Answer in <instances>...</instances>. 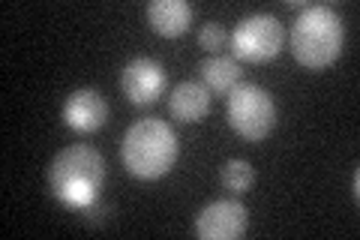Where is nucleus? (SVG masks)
<instances>
[{"label": "nucleus", "instance_id": "nucleus-1", "mask_svg": "<svg viewBox=\"0 0 360 240\" xmlns=\"http://www.w3.org/2000/svg\"><path fill=\"white\" fill-rule=\"evenodd\" d=\"M105 184V159L87 144L63 147L49 163V187L63 208L82 213L94 204Z\"/></svg>", "mask_w": 360, "mask_h": 240}, {"label": "nucleus", "instance_id": "nucleus-2", "mask_svg": "<svg viewBox=\"0 0 360 240\" xmlns=\"http://www.w3.org/2000/svg\"><path fill=\"white\" fill-rule=\"evenodd\" d=\"M345 42L342 18L333 6L312 4L303 6L288 33V49L295 61L307 70H328L340 61Z\"/></svg>", "mask_w": 360, "mask_h": 240}, {"label": "nucleus", "instance_id": "nucleus-3", "mask_svg": "<svg viewBox=\"0 0 360 240\" xmlns=\"http://www.w3.org/2000/svg\"><path fill=\"white\" fill-rule=\"evenodd\" d=\"M180 144L174 130L165 120L144 118L132 123L120 141V159L127 171L139 180H160L174 168Z\"/></svg>", "mask_w": 360, "mask_h": 240}, {"label": "nucleus", "instance_id": "nucleus-4", "mask_svg": "<svg viewBox=\"0 0 360 240\" xmlns=\"http://www.w3.org/2000/svg\"><path fill=\"white\" fill-rule=\"evenodd\" d=\"M225 118L229 127L246 141H264L276 127V102L258 84H238L225 96Z\"/></svg>", "mask_w": 360, "mask_h": 240}, {"label": "nucleus", "instance_id": "nucleus-5", "mask_svg": "<svg viewBox=\"0 0 360 240\" xmlns=\"http://www.w3.org/2000/svg\"><path fill=\"white\" fill-rule=\"evenodd\" d=\"M231 51L234 61H246V63H270L274 57L283 51L285 42V30L283 25L267 15V13H255L240 18L231 30Z\"/></svg>", "mask_w": 360, "mask_h": 240}, {"label": "nucleus", "instance_id": "nucleus-6", "mask_svg": "<svg viewBox=\"0 0 360 240\" xmlns=\"http://www.w3.org/2000/svg\"><path fill=\"white\" fill-rule=\"evenodd\" d=\"M168 75L156 57H132L120 70V90L132 106H150L165 94Z\"/></svg>", "mask_w": 360, "mask_h": 240}, {"label": "nucleus", "instance_id": "nucleus-7", "mask_svg": "<svg viewBox=\"0 0 360 240\" xmlns=\"http://www.w3.org/2000/svg\"><path fill=\"white\" fill-rule=\"evenodd\" d=\"M250 225V210L238 198H217L195 216V234L205 240H238Z\"/></svg>", "mask_w": 360, "mask_h": 240}, {"label": "nucleus", "instance_id": "nucleus-8", "mask_svg": "<svg viewBox=\"0 0 360 240\" xmlns=\"http://www.w3.org/2000/svg\"><path fill=\"white\" fill-rule=\"evenodd\" d=\"M60 118H63L66 127L75 130V132H84V135L99 132L108 120V102L94 87H78L63 99Z\"/></svg>", "mask_w": 360, "mask_h": 240}, {"label": "nucleus", "instance_id": "nucleus-9", "mask_svg": "<svg viewBox=\"0 0 360 240\" xmlns=\"http://www.w3.org/2000/svg\"><path fill=\"white\" fill-rule=\"evenodd\" d=\"M148 25L153 33L165 39L184 37L193 25V6L186 0H150L148 4Z\"/></svg>", "mask_w": 360, "mask_h": 240}, {"label": "nucleus", "instance_id": "nucleus-10", "mask_svg": "<svg viewBox=\"0 0 360 240\" xmlns=\"http://www.w3.org/2000/svg\"><path fill=\"white\" fill-rule=\"evenodd\" d=\"M168 111L180 123H198L210 111V90L201 82H184L168 96Z\"/></svg>", "mask_w": 360, "mask_h": 240}, {"label": "nucleus", "instance_id": "nucleus-11", "mask_svg": "<svg viewBox=\"0 0 360 240\" xmlns=\"http://www.w3.org/2000/svg\"><path fill=\"white\" fill-rule=\"evenodd\" d=\"M198 75H201V84H205L210 94H225V96H229L243 78L240 63L234 61V57H225V54L207 57V61L198 66Z\"/></svg>", "mask_w": 360, "mask_h": 240}, {"label": "nucleus", "instance_id": "nucleus-12", "mask_svg": "<svg viewBox=\"0 0 360 240\" xmlns=\"http://www.w3.org/2000/svg\"><path fill=\"white\" fill-rule=\"evenodd\" d=\"M219 180H222V187L229 189V192H246V189H252L255 184V168L246 163V159H229L222 168H219Z\"/></svg>", "mask_w": 360, "mask_h": 240}, {"label": "nucleus", "instance_id": "nucleus-13", "mask_svg": "<svg viewBox=\"0 0 360 240\" xmlns=\"http://www.w3.org/2000/svg\"><path fill=\"white\" fill-rule=\"evenodd\" d=\"M198 42L205 51H213L217 54L225 42H229V33H225V27L219 25V21H205V27L198 30Z\"/></svg>", "mask_w": 360, "mask_h": 240}, {"label": "nucleus", "instance_id": "nucleus-14", "mask_svg": "<svg viewBox=\"0 0 360 240\" xmlns=\"http://www.w3.org/2000/svg\"><path fill=\"white\" fill-rule=\"evenodd\" d=\"M82 216L87 222H105V220H111V204H105L103 196H99L94 204H87V208L82 210Z\"/></svg>", "mask_w": 360, "mask_h": 240}, {"label": "nucleus", "instance_id": "nucleus-15", "mask_svg": "<svg viewBox=\"0 0 360 240\" xmlns=\"http://www.w3.org/2000/svg\"><path fill=\"white\" fill-rule=\"evenodd\" d=\"M352 198L354 201L360 198V175H357V168H354V175H352Z\"/></svg>", "mask_w": 360, "mask_h": 240}]
</instances>
